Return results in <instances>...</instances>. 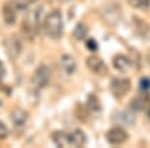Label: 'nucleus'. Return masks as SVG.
Listing matches in <instances>:
<instances>
[{
	"mask_svg": "<svg viewBox=\"0 0 150 148\" xmlns=\"http://www.w3.org/2000/svg\"><path fill=\"white\" fill-rule=\"evenodd\" d=\"M44 32L51 39H58L63 32V18L59 10H53L45 17L43 22Z\"/></svg>",
	"mask_w": 150,
	"mask_h": 148,
	"instance_id": "obj_1",
	"label": "nucleus"
},
{
	"mask_svg": "<svg viewBox=\"0 0 150 148\" xmlns=\"http://www.w3.org/2000/svg\"><path fill=\"white\" fill-rule=\"evenodd\" d=\"M51 78V71L46 65H40L34 71L31 78V83L36 88H43L49 83Z\"/></svg>",
	"mask_w": 150,
	"mask_h": 148,
	"instance_id": "obj_2",
	"label": "nucleus"
},
{
	"mask_svg": "<svg viewBox=\"0 0 150 148\" xmlns=\"http://www.w3.org/2000/svg\"><path fill=\"white\" fill-rule=\"evenodd\" d=\"M131 88V81L128 78H114L110 83V90L113 96L121 99L129 92Z\"/></svg>",
	"mask_w": 150,
	"mask_h": 148,
	"instance_id": "obj_3",
	"label": "nucleus"
},
{
	"mask_svg": "<svg viewBox=\"0 0 150 148\" xmlns=\"http://www.w3.org/2000/svg\"><path fill=\"white\" fill-rule=\"evenodd\" d=\"M5 51L6 54L11 60L17 59L18 56L20 55L21 50H22V45H21V41L17 36L13 35L9 37L5 41Z\"/></svg>",
	"mask_w": 150,
	"mask_h": 148,
	"instance_id": "obj_4",
	"label": "nucleus"
},
{
	"mask_svg": "<svg viewBox=\"0 0 150 148\" xmlns=\"http://www.w3.org/2000/svg\"><path fill=\"white\" fill-rule=\"evenodd\" d=\"M86 65L94 74L99 76H105L108 73V68L106 64L97 56H89L86 59Z\"/></svg>",
	"mask_w": 150,
	"mask_h": 148,
	"instance_id": "obj_5",
	"label": "nucleus"
},
{
	"mask_svg": "<svg viewBox=\"0 0 150 148\" xmlns=\"http://www.w3.org/2000/svg\"><path fill=\"white\" fill-rule=\"evenodd\" d=\"M128 134L123 128L114 127L111 128L106 133V139L112 145H119L124 143L127 140Z\"/></svg>",
	"mask_w": 150,
	"mask_h": 148,
	"instance_id": "obj_6",
	"label": "nucleus"
},
{
	"mask_svg": "<svg viewBox=\"0 0 150 148\" xmlns=\"http://www.w3.org/2000/svg\"><path fill=\"white\" fill-rule=\"evenodd\" d=\"M69 146L82 147L86 143V135L80 129H76L68 134Z\"/></svg>",
	"mask_w": 150,
	"mask_h": 148,
	"instance_id": "obj_7",
	"label": "nucleus"
},
{
	"mask_svg": "<svg viewBox=\"0 0 150 148\" xmlns=\"http://www.w3.org/2000/svg\"><path fill=\"white\" fill-rule=\"evenodd\" d=\"M131 60L128 57L124 56V55H116L113 58V66L116 70H118L119 72L125 73L131 67Z\"/></svg>",
	"mask_w": 150,
	"mask_h": 148,
	"instance_id": "obj_8",
	"label": "nucleus"
},
{
	"mask_svg": "<svg viewBox=\"0 0 150 148\" xmlns=\"http://www.w3.org/2000/svg\"><path fill=\"white\" fill-rule=\"evenodd\" d=\"M60 65H61V69L63 70V72L67 75L73 74L75 70H76V62H75V59L69 54H65L61 57Z\"/></svg>",
	"mask_w": 150,
	"mask_h": 148,
	"instance_id": "obj_9",
	"label": "nucleus"
},
{
	"mask_svg": "<svg viewBox=\"0 0 150 148\" xmlns=\"http://www.w3.org/2000/svg\"><path fill=\"white\" fill-rule=\"evenodd\" d=\"M28 113L27 111L23 110V109H15V110L12 112L11 114V120L12 123H13L14 126L16 127H21V126H24L26 124L28 120Z\"/></svg>",
	"mask_w": 150,
	"mask_h": 148,
	"instance_id": "obj_10",
	"label": "nucleus"
},
{
	"mask_svg": "<svg viewBox=\"0 0 150 148\" xmlns=\"http://www.w3.org/2000/svg\"><path fill=\"white\" fill-rule=\"evenodd\" d=\"M2 16L6 24H13L16 21V8L10 3H5L2 7Z\"/></svg>",
	"mask_w": 150,
	"mask_h": 148,
	"instance_id": "obj_11",
	"label": "nucleus"
},
{
	"mask_svg": "<svg viewBox=\"0 0 150 148\" xmlns=\"http://www.w3.org/2000/svg\"><path fill=\"white\" fill-rule=\"evenodd\" d=\"M113 120L116 123H118V124L132 125L135 121V118L131 113L127 112V111H121V112H118L115 114Z\"/></svg>",
	"mask_w": 150,
	"mask_h": 148,
	"instance_id": "obj_12",
	"label": "nucleus"
},
{
	"mask_svg": "<svg viewBox=\"0 0 150 148\" xmlns=\"http://www.w3.org/2000/svg\"><path fill=\"white\" fill-rule=\"evenodd\" d=\"M53 142L57 145L58 147H68V134L62 132V131H54L51 135Z\"/></svg>",
	"mask_w": 150,
	"mask_h": 148,
	"instance_id": "obj_13",
	"label": "nucleus"
},
{
	"mask_svg": "<svg viewBox=\"0 0 150 148\" xmlns=\"http://www.w3.org/2000/svg\"><path fill=\"white\" fill-rule=\"evenodd\" d=\"M133 27H134L135 31H136L139 35H142V36L143 35L145 36L147 34V32L149 31L148 24L138 17L133 18Z\"/></svg>",
	"mask_w": 150,
	"mask_h": 148,
	"instance_id": "obj_14",
	"label": "nucleus"
},
{
	"mask_svg": "<svg viewBox=\"0 0 150 148\" xmlns=\"http://www.w3.org/2000/svg\"><path fill=\"white\" fill-rule=\"evenodd\" d=\"M147 103H148V97L139 96L133 99L131 104H130V107L134 111H141L146 107Z\"/></svg>",
	"mask_w": 150,
	"mask_h": 148,
	"instance_id": "obj_15",
	"label": "nucleus"
},
{
	"mask_svg": "<svg viewBox=\"0 0 150 148\" xmlns=\"http://www.w3.org/2000/svg\"><path fill=\"white\" fill-rule=\"evenodd\" d=\"M87 33H88V29L82 23L77 24L73 30V36L77 40H83L87 36Z\"/></svg>",
	"mask_w": 150,
	"mask_h": 148,
	"instance_id": "obj_16",
	"label": "nucleus"
},
{
	"mask_svg": "<svg viewBox=\"0 0 150 148\" xmlns=\"http://www.w3.org/2000/svg\"><path fill=\"white\" fill-rule=\"evenodd\" d=\"M128 3L134 8L147 9L150 6V0H128Z\"/></svg>",
	"mask_w": 150,
	"mask_h": 148,
	"instance_id": "obj_17",
	"label": "nucleus"
},
{
	"mask_svg": "<svg viewBox=\"0 0 150 148\" xmlns=\"http://www.w3.org/2000/svg\"><path fill=\"white\" fill-rule=\"evenodd\" d=\"M87 106L91 109V110L97 111L100 109V103L98 101V98L94 95H89L88 100H87Z\"/></svg>",
	"mask_w": 150,
	"mask_h": 148,
	"instance_id": "obj_18",
	"label": "nucleus"
},
{
	"mask_svg": "<svg viewBox=\"0 0 150 148\" xmlns=\"http://www.w3.org/2000/svg\"><path fill=\"white\" fill-rule=\"evenodd\" d=\"M139 88H140V90L142 92H144V93L148 92L150 90V78H148V77H144V78H142L140 80Z\"/></svg>",
	"mask_w": 150,
	"mask_h": 148,
	"instance_id": "obj_19",
	"label": "nucleus"
},
{
	"mask_svg": "<svg viewBox=\"0 0 150 148\" xmlns=\"http://www.w3.org/2000/svg\"><path fill=\"white\" fill-rule=\"evenodd\" d=\"M14 6L18 10H24L27 8L28 2L27 0H14Z\"/></svg>",
	"mask_w": 150,
	"mask_h": 148,
	"instance_id": "obj_20",
	"label": "nucleus"
},
{
	"mask_svg": "<svg viewBox=\"0 0 150 148\" xmlns=\"http://www.w3.org/2000/svg\"><path fill=\"white\" fill-rule=\"evenodd\" d=\"M9 130L7 128V126L4 124L2 121H0V139H4L8 136Z\"/></svg>",
	"mask_w": 150,
	"mask_h": 148,
	"instance_id": "obj_21",
	"label": "nucleus"
},
{
	"mask_svg": "<svg viewBox=\"0 0 150 148\" xmlns=\"http://www.w3.org/2000/svg\"><path fill=\"white\" fill-rule=\"evenodd\" d=\"M86 47L88 48L90 51H96L98 48V45H97V42H96L94 39H89L88 41L86 42Z\"/></svg>",
	"mask_w": 150,
	"mask_h": 148,
	"instance_id": "obj_22",
	"label": "nucleus"
},
{
	"mask_svg": "<svg viewBox=\"0 0 150 148\" xmlns=\"http://www.w3.org/2000/svg\"><path fill=\"white\" fill-rule=\"evenodd\" d=\"M5 74H6V69H5V66L4 64L0 61V80H2L5 77Z\"/></svg>",
	"mask_w": 150,
	"mask_h": 148,
	"instance_id": "obj_23",
	"label": "nucleus"
},
{
	"mask_svg": "<svg viewBox=\"0 0 150 148\" xmlns=\"http://www.w3.org/2000/svg\"><path fill=\"white\" fill-rule=\"evenodd\" d=\"M146 60H147V62H148V64H149V66H150V49L148 50V52H147Z\"/></svg>",
	"mask_w": 150,
	"mask_h": 148,
	"instance_id": "obj_24",
	"label": "nucleus"
},
{
	"mask_svg": "<svg viewBox=\"0 0 150 148\" xmlns=\"http://www.w3.org/2000/svg\"><path fill=\"white\" fill-rule=\"evenodd\" d=\"M35 1H37V0H27L28 4H30V3H34Z\"/></svg>",
	"mask_w": 150,
	"mask_h": 148,
	"instance_id": "obj_25",
	"label": "nucleus"
},
{
	"mask_svg": "<svg viewBox=\"0 0 150 148\" xmlns=\"http://www.w3.org/2000/svg\"><path fill=\"white\" fill-rule=\"evenodd\" d=\"M59 1L60 2H64V3H65V2H68V1H70V0H59Z\"/></svg>",
	"mask_w": 150,
	"mask_h": 148,
	"instance_id": "obj_26",
	"label": "nucleus"
},
{
	"mask_svg": "<svg viewBox=\"0 0 150 148\" xmlns=\"http://www.w3.org/2000/svg\"><path fill=\"white\" fill-rule=\"evenodd\" d=\"M147 114H148V118H149V120H150V108H149V110H148V113H147Z\"/></svg>",
	"mask_w": 150,
	"mask_h": 148,
	"instance_id": "obj_27",
	"label": "nucleus"
}]
</instances>
